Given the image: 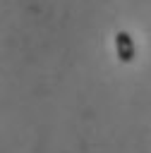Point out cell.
<instances>
[{"label": "cell", "mask_w": 151, "mask_h": 153, "mask_svg": "<svg viewBox=\"0 0 151 153\" xmlns=\"http://www.w3.org/2000/svg\"><path fill=\"white\" fill-rule=\"evenodd\" d=\"M115 53H117V60L120 62H132L134 60L137 45H134V38L127 31H117L115 33Z\"/></svg>", "instance_id": "1"}]
</instances>
